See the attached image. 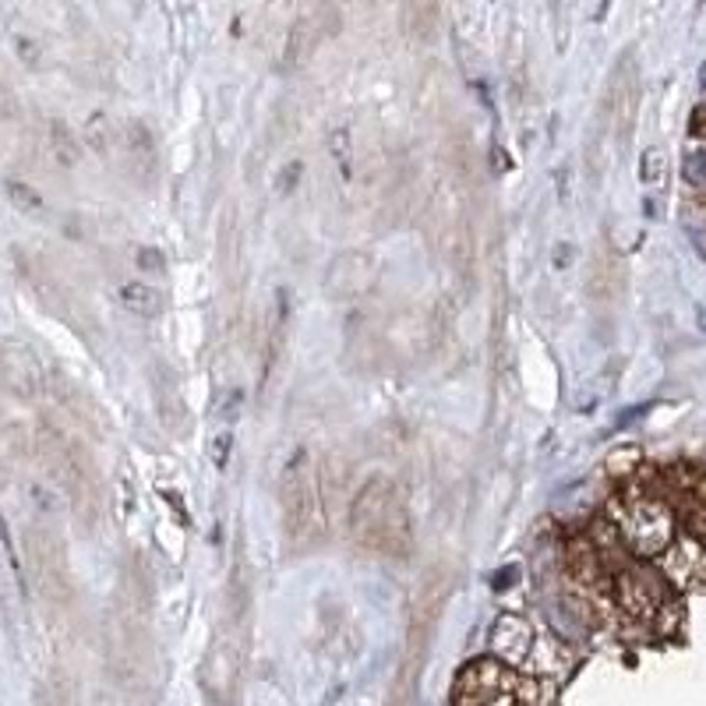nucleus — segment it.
<instances>
[{"instance_id":"1","label":"nucleus","mask_w":706,"mask_h":706,"mask_svg":"<svg viewBox=\"0 0 706 706\" xmlns=\"http://www.w3.org/2000/svg\"><path fill=\"white\" fill-rule=\"evenodd\" d=\"M675 506L650 487H626L611 498V523L636 559H661L675 544Z\"/></svg>"},{"instance_id":"2","label":"nucleus","mask_w":706,"mask_h":706,"mask_svg":"<svg viewBox=\"0 0 706 706\" xmlns=\"http://www.w3.org/2000/svg\"><path fill=\"white\" fill-rule=\"evenodd\" d=\"M350 533L364 548L402 554L410 548V516L389 477H372L350 506Z\"/></svg>"},{"instance_id":"3","label":"nucleus","mask_w":706,"mask_h":706,"mask_svg":"<svg viewBox=\"0 0 706 706\" xmlns=\"http://www.w3.org/2000/svg\"><path fill=\"white\" fill-rule=\"evenodd\" d=\"M661 495L675 506L685 530L706 544V474L693 466H671L661 474Z\"/></svg>"},{"instance_id":"4","label":"nucleus","mask_w":706,"mask_h":706,"mask_svg":"<svg viewBox=\"0 0 706 706\" xmlns=\"http://www.w3.org/2000/svg\"><path fill=\"white\" fill-rule=\"evenodd\" d=\"M318 481L305 456H297L283 477V516H287L290 537H305L318 523Z\"/></svg>"},{"instance_id":"5","label":"nucleus","mask_w":706,"mask_h":706,"mask_svg":"<svg viewBox=\"0 0 706 706\" xmlns=\"http://www.w3.org/2000/svg\"><path fill=\"white\" fill-rule=\"evenodd\" d=\"M375 283V262L364 251H343L340 258H332L326 273V294L332 300H357L372 290Z\"/></svg>"},{"instance_id":"6","label":"nucleus","mask_w":706,"mask_h":706,"mask_svg":"<svg viewBox=\"0 0 706 706\" xmlns=\"http://www.w3.org/2000/svg\"><path fill=\"white\" fill-rule=\"evenodd\" d=\"M658 562H661L664 580L671 586H679V591H688V586H703L706 583V544L696 541L693 533L671 544Z\"/></svg>"},{"instance_id":"7","label":"nucleus","mask_w":706,"mask_h":706,"mask_svg":"<svg viewBox=\"0 0 706 706\" xmlns=\"http://www.w3.org/2000/svg\"><path fill=\"white\" fill-rule=\"evenodd\" d=\"M533 640H537V632L530 629V621L527 618H519V615H501L495 621V629H492V653L501 661V664H509V668H523L527 658H530V650H533Z\"/></svg>"},{"instance_id":"8","label":"nucleus","mask_w":706,"mask_h":706,"mask_svg":"<svg viewBox=\"0 0 706 706\" xmlns=\"http://www.w3.org/2000/svg\"><path fill=\"white\" fill-rule=\"evenodd\" d=\"M569 647L559 640V636H551V632H537V640H533V650H530V658H527V671L537 679H559L569 671Z\"/></svg>"},{"instance_id":"9","label":"nucleus","mask_w":706,"mask_h":706,"mask_svg":"<svg viewBox=\"0 0 706 706\" xmlns=\"http://www.w3.org/2000/svg\"><path fill=\"white\" fill-rule=\"evenodd\" d=\"M121 305L139 318H153L163 311V294L148 283H128V287H121Z\"/></svg>"},{"instance_id":"10","label":"nucleus","mask_w":706,"mask_h":706,"mask_svg":"<svg viewBox=\"0 0 706 706\" xmlns=\"http://www.w3.org/2000/svg\"><path fill=\"white\" fill-rule=\"evenodd\" d=\"M682 174H685L688 184H693V188L706 191V139H703V142H693V145L685 148Z\"/></svg>"},{"instance_id":"11","label":"nucleus","mask_w":706,"mask_h":706,"mask_svg":"<svg viewBox=\"0 0 706 706\" xmlns=\"http://www.w3.org/2000/svg\"><path fill=\"white\" fill-rule=\"evenodd\" d=\"M640 180L647 184V188H664V180H668V156H664V148H647L643 163H640Z\"/></svg>"},{"instance_id":"12","label":"nucleus","mask_w":706,"mask_h":706,"mask_svg":"<svg viewBox=\"0 0 706 706\" xmlns=\"http://www.w3.org/2000/svg\"><path fill=\"white\" fill-rule=\"evenodd\" d=\"M8 198H11V206L22 209V212H36V216L46 212L36 188H29V184H22V180H8Z\"/></svg>"},{"instance_id":"13","label":"nucleus","mask_w":706,"mask_h":706,"mask_svg":"<svg viewBox=\"0 0 706 706\" xmlns=\"http://www.w3.org/2000/svg\"><path fill=\"white\" fill-rule=\"evenodd\" d=\"M456 706H519L516 703V688L512 693H456L452 696Z\"/></svg>"},{"instance_id":"14","label":"nucleus","mask_w":706,"mask_h":706,"mask_svg":"<svg viewBox=\"0 0 706 706\" xmlns=\"http://www.w3.org/2000/svg\"><path fill=\"white\" fill-rule=\"evenodd\" d=\"M640 460H643L640 449H618L608 456V470L615 477H629V474H636V470H629V463H640Z\"/></svg>"},{"instance_id":"15","label":"nucleus","mask_w":706,"mask_h":706,"mask_svg":"<svg viewBox=\"0 0 706 706\" xmlns=\"http://www.w3.org/2000/svg\"><path fill=\"white\" fill-rule=\"evenodd\" d=\"M230 449H233V439H230V434H216V439H212V466H216V470H227V463H230Z\"/></svg>"},{"instance_id":"16","label":"nucleus","mask_w":706,"mask_h":706,"mask_svg":"<svg viewBox=\"0 0 706 706\" xmlns=\"http://www.w3.org/2000/svg\"><path fill=\"white\" fill-rule=\"evenodd\" d=\"M139 265L148 268V273H163L166 262H163V255H159L156 247H142V251H139Z\"/></svg>"},{"instance_id":"17","label":"nucleus","mask_w":706,"mask_h":706,"mask_svg":"<svg viewBox=\"0 0 706 706\" xmlns=\"http://www.w3.org/2000/svg\"><path fill=\"white\" fill-rule=\"evenodd\" d=\"M569 258H573V251L565 247V251H559V255H554V265H562V262L569 265Z\"/></svg>"}]
</instances>
